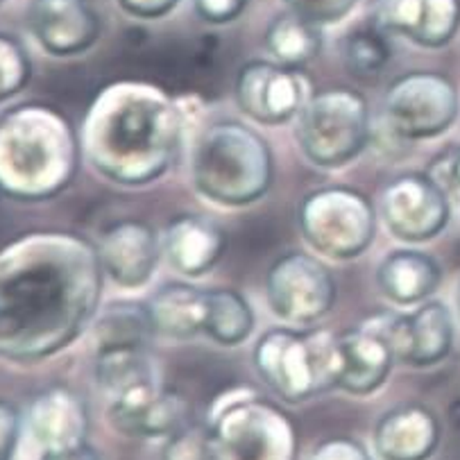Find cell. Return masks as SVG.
<instances>
[{
  "label": "cell",
  "instance_id": "18",
  "mask_svg": "<svg viewBox=\"0 0 460 460\" xmlns=\"http://www.w3.org/2000/svg\"><path fill=\"white\" fill-rule=\"evenodd\" d=\"M440 445V422L422 403H402L375 427V451L381 460H429Z\"/></svg>",
  "mask_w": 460,
  "mask_h": 460
},
{
  "label": "cell",
  "instance_id": "26",
  "mask_svg": "<svg viewBox=\"0 0 460 460\" xmlns=\"http://www.w3.org/2000/svg\"><path fill=\"white\" fill-rule=\"evenodd\" d=\"M266 48L275 62L290 68H302L318 58L323 48L318 25L302 19L299 14H281L270 23L266 32Z\"/></svg>",
  "mask_w": 460,
  "mask_h": 460
},
{
  "label": "cell",
  "instance_id": "16",
  "mask_svg": "<svg viewBox=\"0 0 460 460\" xmlns=\"http://www.w3.org/2000/svg\"><path fill=\"white\" fill-rule=\"evenodd\" d=\"M375 25L424 48H442L460 25V0H376Z\"/></svg>",
  "mask_w": 460,
  "mask_h": 460
},
{
  "label": "cell",
  "instance_id": "17",
  "mask_svg": "<svg viewBox=\"0 0 460 460\" xmlns=\"http://www.w3.org/2000/svg\"><path fill=\"white\" fill-rule=\"evenodd\" d=\"M30 28L41 48L55 58L84 53L100 32L98 16L86 0H32Z\"/></svg>",
  "mask_w": 460,
  "mask_h": 460
},
{
  "label": "cell",
  "instance_id": "38",
  "mask_svg": "<svg viewBox=\"0 0 460 460\" xmlns=\"http://www.w3.org/2000/svg\"><path fill=\"white\" fill-rule=\"evenodd\" d=\"M456 306H458V315H460V284H458V293H456Z\"/></svg>",
  "mask_w": 460,
  "mask_h": 460
},
{
  "label": "cell",
  "instance_id": "22",
  "mask_svg": "<svg viewBox=\"0 0 460 460\" xmlns=\"http://www.w3.org/2000/svg\"><path fill=\"white\" fill-rule=\"evenodd\" d=\"M147 309L157 333L175 341H189L198 333H204L207 290L195 288L184 281H171L152 295Z\"/></svg>",
  "mask_w": 460,
  "mask_h": 460
},
{
  "label": "cell",
  "instance_id": "37",
  "mask_svg": "<svg viewBox=\"0 0 460 460\" xmlns=\"http://www.w3.org/2000/svg\"><path fill=\"white\" fill-rule=\"evenodd\" d=\"M449 418H451V422H454L456 427L460 429V399H458V402L451 403V408H449Z\"/></svg>",
  "mask_w": 460,
  "mask_h": 460
},
{
  "label": "cell",
  "instance_id": "20",
  "mask_svg": "<svg viewBox=\"0 0 460 460\" xmlns=\"http://www.w3.org/2000/svg\"><path fill=\"white\" fill-rule=\"evenodd\" d=\"M28 427L43 449H66L86 442L89 411L80 394L64 385H53L32 399Z\"/></svg>",
  "mask_w": 460,
  "mask_h": 460
},
{
  "label": "cell",
  "instance_id": "21",
  "mask_svg": "<svg viewBox=\"0 0 460 460\" xmlns=\"http://www.w3.org/2000/svg\"><path fill=\"white\" fill-rule=\"evenodd\" d=\"M442 279L438 261L418 250H394L385 254L376 270V284L385 299L397 306L422 304L436 293Z\"/></svg>",
  "mask_w": 460,
  "mask_h": 460
},
{
  "label": "cell",
  "instance_id": "36",
  "mask_svg": "<svg viewBox=\"0 0 460 460\" xmlns=\"http://www.w3.org/2000/svg\"><path fill=\"white\" fill-rule=\"evenodd\" d=\"M445 177L449 180V186L460 190V146L454 147L445 164Z\"/></svg>",
  "mask_w": 460,
  "mask_h": 460
},
{
  "label": "cell",
  "instance_id": "3",
  "mask_svg": "<svg viewBox=\"0 0 460 460\" xmlns=\"http://www.w3.org/2000/svg\"><path fill=\"white\" fill-rule=\"evenodd\" d=\"M272 152L266 138L236 120L211 125L193 152V184L207 199L243 207L272 184Z\"/></svg>",
  "mask_w": 460,
  "mask_h": 460
},
{
  "label": "cell",
  "instance_id": "33",
  "mask_svg": "<svg viewBox=\"0 0 460 460\" xmlns=\"http://www.w3.org/2000/svg\"><path fill=\"white\" fill-rule=\"evenodd\" d=\"M247 0H198V12L211 23H227L243 12Z\"/></svg>",
  "mask_w": 460,
  "mask_h": 460
},
{
  "label": "cell",
  "instance_id": "25",
  "mask_svg": "<svg viewBox=\"0 0 460 460\" xmlns=\"http://www.w3.org/2000/svg\"><path fill=\"white\" fill-rule=\"evenodd\" d=\"M254 329V314L250 304L234 288L207 290L204 333L225 347H236L250 338Z\"/></svg>",
  "mask_w": 460,
  "mask_h": 460
},
{
  "label": "cell",
  "instance_id": "23",
  "mask_svg": "<svg viewBox=\"0 0 460 460\" xmlns=\"http://www.w3.org/2000/svg\"><path fill=\"white\" fill-rule=\"evenodd\" d=\"M95 349H123V347H143L157 333L152 323L147 304L111 302L102 309L98 323L93 324Z\"/></svg>",
  "mask_w": 460,
  "mask_h": 460
},
{
  "label": "cell",
  "instance_id": "10",
  "mask_svg": "<svg viewBox=\"0 0 460 460\" xmlns=\"http://www.w3.org/2000/svg\"><path fill=\"white\" fill-rule=\"evenodd\" d=\"M379 207L385 227L399 241H431L449 225V195L427 172L394 177L381 193Z\"/></svg>",
  "mask_w": 460,
  "mask_h": 460
},
{
  "label": "cell",
  "instance_id": "15",
  "mask_svg": "<svg viewBox=\"0 0 460 460\" xmlns=\"http://www.w3.org/2000/svg\"><path fill=\"white\" fill-rule=\"evenodd\" d=\"M338 351H341L338 388L358 397L379 390L388 379L393 363L397 361L393 345L381 327L379 315L356 329L338 333Z\"/></svg>",
  "mask_w": 460,
  "mask_h": 460
},
{
  "label": "cell",
  "instance_id": "30",
  "mask_svg": "<svg viewBox=\"0 0 460 460\" xmlns=\"http://www.w3.org/2000/svg\"><path fill=\"white\" fill-rule=\"evenodd\" d=\"M288 5L295 14L320 25L342 19L354 5V0H288Z\"/></svg>",
  "mask_w": 460,
  "mask_h": 460
},
{
  "label": "cell",
  "instance_id": "11",
  "mask_svg": "<svg viewBox=\"0 0 460 460\" xmlns=\"http://www.w3.org/2000/svg\"><path fill=\"white\" fill-rule=\"evenodd\" d=\"M234 93L243 114L261 125L288 123L311 98L299 68L263 59L247 62L238 71Z\"/></svg>",
  "mask_w": 460,
  "mask_h": 460
},
{
  "label": "cell",
  "instance_id": "1",
  "mask_svg": "<svg viewBox=\"0 0 460 460\" xmlns=\"http://www.w3.org/2000/svg\"><path fill=\"white\" fill-rule=\"evenodd\" d=\"M181 119L172 100L146 84L107 86L91 105L84 152L91 166L123 186L159 180L175 162Z\"/></svg>",
  "mask_w": 460,
  "mask_h": 460
},
{
  "label": "cell",
  "instance_id": "34",
  "mask_svg": "<svg viewBox=\"0 0 460 460\" xmlns=\"http://www.w3.org/2000/svg\"><path fill=\"white\" fill-rule=\"evenodd\" d=\"M120 3L132 14L143 16V19H155V16L166 14L171 7H175L177 0H120Z\"/></svg>",
  "mask_w": 460,
  "mask_h": 460
},
{
  "label": "cell",
  "instance_id": "29",
  "mask_svg": "<svg viewBox=\"0 0 460 460\" xmlns=\"http://www.w3.org/2000/svg\"><path fill=\"white\" fill-rule=\"evenodd\" d=\"M162 460H209V427L189 420L168 438Z\"/></svg>",
  "mask_w": 460,
  "mask_h": 460
},
{
  "label": "cell",
  "instance_id": "8",
  "mask_svg": "<svg viewBox=\"0 0 460 460\" xmlns=\"http://www.w3.org/2000/svg\"><path fill=\"white\" fill-rule=\"evenodd\" d=\"M460 98L454 82L436 71H411L394 77L384 95L390 132L406 141L445 134L458 119Z\"/></svg>",
  "mask_w": 460,
  "mask_h": 460
},
{
  "label": "cell",
  "instance_id": "5",
  "mask_svg": "<svg viewBox=\"0 0 460 460\" xmlns=\"http://www.w3.org/2000/svg\"><path fill=\"white\" fill-rule=\"evenodd\" d=\"M370 107L358 91L332 86L311 93L297 114V143L320 168L354 162L370 141Z\"/></svg>",
  "mask_w": 460,
  "mask_h": 460
},
{
  "label": "cell",
  "instance_id": "13",
  "mask_svg": "<svg viewBox=\"0 0 460 460\" xmlns=\"http://www.w3.org/2000/svg\"><path fill=\"white\" fill-rule=\"evenodd\" d=\"M98 261L120 288H141L152 279L162 257V238L147 223L125 218L100 234Z\"/></svg>",
  "mask_w": 460,
  "mask_h": 460
},
{
  "label": "cell",
  "instance_id": "19",
  "mask_svg": "<svg viewBox=\"0 0 460 460\" xmlns=\"http://www.w3.org/2000/svg\"><path fill=\"white\" fill-rule=\"evenodd\" d=\"M227 236L214 220L198 214H180L162 234V252L168 266L184 277H202L223 257Z\"/></svg>",
  "mask_w": 460,
  "mask_h": 460
},
{
  "label": "cell",
  "instance_id": "27",
  "mask_svg": "<svg viewBox=\"0 0 460 460\" xmlns=\"http://www.w3.org/2000/svg\"><path fill=\"white\" fill-rule=\"evenodd\" d=\"M393 58V48L384 37V30L372 28L351 30L342 39V64L358 77H372L385 68Z\"/></svg>",
  "mask_w": 460,
  "mask_h": 460
},
{
  "label": "cell",
  "instance_id": "2",
  "mask_svg": "<svg viewBox=\"0 0 460 460\" xmlns=\"http://www.w3.org/2000/svg\"><path fill=\"white\" fill-rule=\"evenodd\" d=\"M80 143L64 114L23 105L0 116V193L16 199H50L71 184Z\"/></svg>",
  "mask_w": 460,
  "mask_h": 460
},
{
  "label": "cell",
  "instance_id": "4",
  "mask_svg": "<svg viewBox=\"0 0 460 460\" xmlns=\"http://www.w3.org/2000/svg\"><path fill=\"white\" fill-rule=\"evenodd\" d=\"M252 358L263 384L284 402L299 403L338 388V333L327 329H270L259 338Z\"/></svg>",
  "mask_w": 460,
  "mask_h": 460
},
{
  "label": "cell",
  "instance_id": "32",
  "mask_svg": "<svg viewBox=\"0 0 460 460\" xmlns=\"http://www.w3.org/2000/svg\"><path fill=\"white\" fill-rule=\"evenodd\" d=\"M309 460H372L370 451L354 438H329L320 442Z\"/></svg>",
  "mask_w": 460,
  "mask_h": 460
},
{
  "label": "cell",
  "instance_id": "31",
  "mask_svg": "<svg viewBox=\"0 0 460 460\" xmlns=\"http://www.w3.org/2000/svg\"><path fill=\"white\" fill-rule=\"evenodd\" d=\"M21 440V411L7 399H0V460H14Z\"/></svg>",
  "mask_w": 460,
  "mask_h": 460
},
{
  "label": "cell",
  "instance_id": "39",
  "mask_svg": "<svg viewBox=\"0 0 460 460\" xmlns=\"http://www.w3.org/2000/svg\"><path fill=\"white\" fill-rule=\"evenodd\" d=\"M0 3H3V0H0Z\"/></svg>",
  "mask_w": 460,
  "mask_h": 460
},
{
  "label": "cell",
  "instance_id": "24",
  "mask_svg": "<svg viewBox=\"0 0 460 460\" xmlns=\"http://www.w3.org/2000/svg\"><path fill=\"white\" fill-rule=\"evenodd\" d=\"M95 381L111 399L159 381L157 367L143 347L105 349L95 356Z\"/></svg>",
  "mask_w": 460,
  "mask_h": 460
},
{
  "label": "cell",
  "instance_id": "9",
  "mask_svg": "<svg viewBox=\"0 0 460 460\" xmlns=\"http://www.w3.org/2000/svg\"><path fill=\"white\" fill-rule=\"evenodd\" d=\"M266 299L281 323L309 327L333 309L336 279L324 263L306 252H288L268 270Z\"/></svg>",
  "mask_w": 460,
  "mask_h": 460
},
{
  "label": "cell",
  "instance_id": "35",
  "mask_svg": "<svg viewBox=\"0 0 460 460\" xmlns=\"http://www.w3.org/2000/svg\"><path fill=\"white\" fill-rule=\"evenodd\" d=\"M41 460H102V456L89 442H82L66 449H43Z\"/></svg>",
  "mask_w": 460,
  "mask_h": 460
},
{
  "label": "cell",
  "instance_id": "28",
  "mask_svg": "<svg viewBox=\"0 0 460 460\" xmlns=\"http://www.w3.org/2000/svg\"><path fill=\"white\" fill-rule=\"evenodd\" d=\"M32 75L28 53L16 39L0 34V102L19 93Z\"/></svg>",
  "mask_w": 460,
  "mask_h": 460
},
{
  "label": "cell",
  "instance_id": "7",
  "mask_svg": "<svg viewBox=\"0 0 460 460\" xmlns=\"http://www.w3.org/2000/svg\"><path fill=\"white\" fill-rule=\"evenodd\" d=\"M297 216L304 241L324 257L347 261L363 254L375 241V207L366 195L347 186L309 193Z\"/></svg>",
  "mask_w": 460,
  "mask_h": 460
},
{
  "label": "cell",
  "instance_id": "6",
  "mask_svg": "<svg viewBox=\"0 0 460 460\" xmlns=\"http://www.w3.org/2000/svg\"><path fill=\"white\" fill-rule=\"evenodd\" d=\"M297 429L277 403L236 399L209 424V460H297Z\"/></svg>",
  "mask_w": 460,
  "mask_h": 460
},
{
  "label": "cell",
  "instance_id": "12",
  "mask_svg": "<svg viewBox=\"0 0 460 460\" xmlns=\"http://www.w3.org/2000/svg\"><path fill=\"white\" fill-rule=\"evenodd\" d=\"M393 345L394 358L403 366L429 367L445 361L454 345V320L445 304L431 299L402 315H379Z\"/></svg>",
  "mask_w": 460,
  "mask_h": 460
},
{
  "label": "cell",
  "instance_id": "14",
  "mask_svg": "<svg viewBox=\"0 0 460 460\" xmlns=\"http://www.w3.org/2000/svg\"><path fill=\"white\" fill-rule=\"evenodd\" d=\"M189 402L159 381L111 399L110 422L132 438H171L189 422Z\"/></svg>",
  "mask_w": 460,
  "mask_h": 460
}]
</instances>
